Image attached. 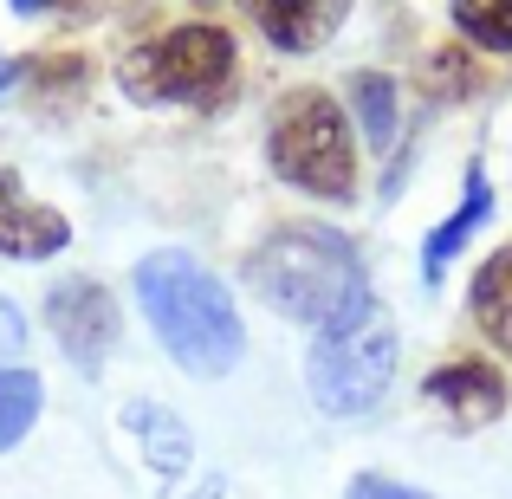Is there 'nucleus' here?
<instances>
[{"label": "nucleus", "mask_w": 512, "mask_h": 499, "mask_svg": "<svg viewBox=\"0 0 512 499\" xmlns=\"http://www.w3.org/2000/svg\"><path fill=\"white\" fill-rule=\"evenodd\" d=\"M130 286H137V305H143V318H150L156 344L175 357V370L208 383V376H227L247 357V325H240L227 286L195 253H182V247L143 253Z\"/></svg>", "instance_id": "1"}, {"label": "nucleus", "mask_w": 512, "mask_h": 499, "mask_svg": "<svg viewBox=\"0 0 512 499\" xmlns=\"http://www.w3.org/2000/svg\"><path fill=\"white\" fill-rule=\"evenodd\" d=\"M247 286L260 292L279 318H299V325L325 331L331 318L350 312V305L370 292V279H363V260L344 234L292 221V227H273V234L247 253Z\"/></svg>", "instance_id": "2"}, {"label": "nucleus", "mask_w": 512, "mask_h": 499, "mask_svg": "<svg viewBox=\"0 0 512 499\" xmlns=\"http://www.w3.org/2000/svg\"><path fill=\"white\" fill-rule=\"evenodd\" d=\"M305 383H312V402L338 422L370 415L389 396V383H396V318L376 292H363L350 312H338L312 337Z\"/></svg>", "instance_id": "3"}, {"label": "nucleus", "mask_w": 512, "mask_h": 499, "mask_svg": "<svg viewBox=\"0 0 512 499\" xmlns=\"http://www.w3.org/2000/svg\"><path fill=\"white\" fill-rule=\"evenodd\" d=\"M266 163L299 195L350 201L357 195V143H350L344 104L318 85L286 91L273 104V124H266Z\"/></svg>", "instance_id": "4"}, {"label": "nucleus", "mask_w": 512, "mask_h": 499, "mask_svg": "<svg viewBox=\"0 0 512 499\" xmlns=\"http://www.w3.org/2000/svg\"><path fill=\"white\" fill-rule=\"evenodd\" d=\"M227 72H234V39H227V26H208V20H188V26H169L163 39H150V46H137L124 59V85L130 98L156 104H195V98H214V91L227 85Z\"/></svg>", "instance_id": "5"}, {"label": "nucleus", "mask_w": 512, "mask_h": 499, "mask_svg": "<svg viewBox=\"0 0 512 499\" xmlns=\"http://www.w3.org/2000/svg\"><path fill=\"white\" fill-rule=\"evenodd\" d=\"M46 325H52L59 350L78 363V370H98L104 350L117 344V305H111V292H104L98 279H65V286H52V299H46Z\"/></svg>", "instance_id": "6"}, {"label": "nucleus", "mask_w": 512, "mask_h": 499, "mask_svg": "<svg viewBox=\"0 0 512 499\" xmlns=\"http://www.w3.org/2000/svg\"><path fill=\"white\" fill-rule=\"evenodd\" d=\"M422 396L448 428H487L506 415V376L487 357H448L441 370H428Z\"/></svg>", "instance_id": "7"}, {"label": "nucleus", "mask_w": 512, "mask_h": 499, "mask_svg": "<svg viewBox=\"0 0 512 499\" xmlns=\"http://www.w3.org/2000/svg\"><path fill=\"white\" fill-rule=\"evenodd\" d=\"M65 240H72L65 214L33 201L20 175L0 169V253L7 260H52V253H65Z\"/></svg>", "instance_id": "8"}, {"label": "nucleus", "mask_w": 512, "mask_h": 499, "mask_svg": "<svg viewBox=\"0 0 512 499\" xmlns=\"http://www.w3.org/2000/svg\"><path fill=\"white\" fill-rule=\"evenodd\" d=\"M240 7L253 13V26H260L279 52H318V46H331V33L344 26L350 0H240Z\"/></svg>", "instance_id": "9"}, {"label": "nucleus", "mask_w": 512, "mask_h": 499, "mask_svg": "<svg viewBox=\"0 0 512 499\" xmlns=\"http://www.w3.org/2000/svg\"><path fill=\"white\" fill-rule=\"evenodd\" d=\"M487 208H493V188H487V169H467V188H461V208L448 214V221L435 227V234L422 240V273L428 279H441L454 266V253L467 247V240L480 234V221H487Z\"/></svg>", "instance_id": "10"}, {"label": "nucleus", "mask_w": 512, "mask_h": 499, "mask_svg": "<svg viewBox=\"0 0 512 499\" xmlns=\"http://www.w3.org/2000/svg\"><path fill=\"white\" fill-rule=\"evenodd\" d=\"M130 435L143 441V454H150V467H163V474H188V461H195V441H188V428L175 422V415L163 409V402H130L124 409Z\"/></svg>", "instance_id": "11"}, {"label": "nucleus", "mask_w": 512, "mask_h": 499, "mask_svg": "<svg viewBox=\"0 0 512 499\" xmlns=\"http://www.w3.org/2000/svg\"><path fill=\"white\" fill-rule=\"evenodd\" d=\"M467 305H474V325L493 337V344L512 357V247H500L467 286Z\"/></svg>", "instance_id": "12"}, {"label": "nucleus", "mask_w": 512, "mask_h": 499, "mask_svg": "<svg viewBox=\"0 0 512 499\" xmlns=\"http://www.w3.org/2000/svg\"><path fill=\"white\" fill-rule=\"evenodd\" d=\"M350 104H357V124H363V143L376 156L396 143V117H402V98H396V78L389 72H357L350 78Z\"/></svg>", "instance_id": "13"}, {"label": "nucleus", "mask_w": 512, "mask_h": 499, "mask_svg": "<svg viewBox=\"0 0 512 499\" xmlns=\"http://www.w3.org/2000/svg\"><path fill=\"white\" fill-rule=\"evenodd\" d=\"M39 422V376L33 370H0V454L13 441H26V428Z\"/></svg>", "instance_id": "14"}, {"label": "nucleus", "mask_w": 512, "mask_h": 499, "mask_svg": "<svg viewBox=\"0 0 512 499\" xmlns=\"http://www.w3.org/2000/svg\"><path fill=\"white\" fill-rule=\"evenodd\" d=\"M454 26L487 52H512V0H454Z\"/></svg>", "instance_id": "15"}, {"label": "nucleus", "mask_w": 512, "mask_h": 499, "mask_svg": "<svg viewBox=\"0 0 512 499\" xmlns=\"http://www.w3.org/2000/svg\"><path fill=\"white\" fill-rule=\"evenodd\" d=\"M350 499H435V493L402 487V480H383V474H363V480H350Z\"/></svg>", "instance_id": "16"}, {"label": "nucleus", "mask_w": 512, "mask_h": 499, "mask_svg": "<svg viewBox=\"0 0 512 499\" xmlns=\"http://www.w3.org/2000/svg\"><path fill=\"white\" fill-rule=\"evenodd\" d=\"M20 350H26V318L0 299V370H7V357H20Z\"/></svg>", "instance_id": "17"}, {"label": "nucleus", "mask_w": 512, "mask_h": 499, "mask_svg": "<svg viewBox=\"0 0 512 499\" xmlns=\"http://www.w3.org/2000/svg\"><path fill=\"white\" fill-rule=\"evenodd\" d=\"M13 7H20V13H39V7H46V0H13Z\"/></svg>", "instance_id": "18"}, {"label": "nucleus", "mask_w": 512, "mask_h": 499, "mask_svg": "<svg viewBox=\"0 0 512 499\" xmlns=\"http://www.w3.org/2000/svg\"><path fill=\"white\" fill-rule=\"evenodd\" d=\"M7 85H13V65H7V59H0V91H7Z\"/></svg>", "instance_id": "19"}]
</instances>
